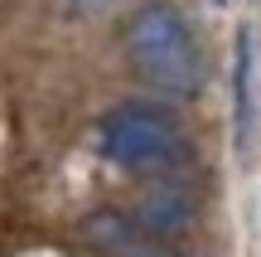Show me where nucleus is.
Listing matches in <instances>:
<instances>
[{"label":"nucleus","instance_id":"nucleus-2","mask_svg":"<svg viewBox=\"0 0 261 257\" xmlns=\"http://www.w3.org/2000/svg\"><path fill=\"white\" fill-rule=\"evenodd\" d=\"M174 126H169L165 112L155 107H121L102 122L97 131V146H102L107 160L126 165V170H150V165L169 160L174 155Z\"/></svg>","mask_w":261,"mask_h":257},{"label":"nucleus","instance_id":"nucleus-1","mask_svg":"<svg viewBox=\"0 0 261 257\" xmlns=\"http://www.w3.org/2000/svg\"><path fill=\"white\" fill-rule=\"evenodd\" d=\"M130 58L165 92H194L203 83V54L189 19L169 5H150L130 25Z\"/></svg>","mask_w":261,"mask_h":257},{"label":"nucleus","instance_id":"nucleus-3","mask_svg":"<svg viewBox=\"0 0 261 257\" xmlns=\"http://www.w3.org/2000/svg\"><path fill=\"white\" fill-rule=\"evenodd\" d=\"M102 5H112V0H73V10H102Z\"/></svg>","mask_w":261,"mask_h":257}]
</instances>
